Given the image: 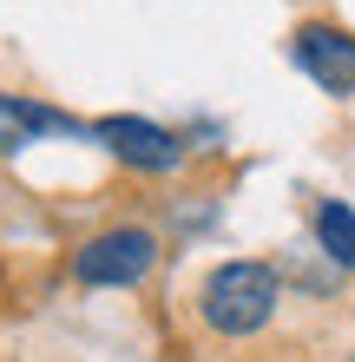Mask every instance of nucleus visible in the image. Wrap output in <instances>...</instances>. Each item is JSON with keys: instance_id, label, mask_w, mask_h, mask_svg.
I'll return each mask as SVG.
<instances>
[{"instance_id": "20e7f679", "label": "nucleus", "mask_w": 355, "mask_h": 362, "mask_svg": "<svg viewBox=\"0 0 355 362\" xmlns=\"http://www.w3.org/2000/svg\"><path fill=\"white\" fill-rule=\"evenodd\" d=\"M289 53H296V66L316 79L323 93L349 99L355 93V33L336 27V20H303L296 33H289Z\"/></svg>"}, {"instance_id": "f257e3e1", "label": "nucleus", "mask_w": 355, "mask_h": 362, "mask_svg": "<svg viewBox=\"0 0 355 362\" xmlns=\"http://www.w3.org/2000/svg\"><path fill=\"white\" fill-rule=\"evenodd\" d=\"M277 303H283V276L263 257H231V264H217L198 284V316H204V329H217V336H257V329H270Z\"/></svg>"}, {"instance_id": "7ed1b4c3", "label": "nucleus", "mask_w": 355, "mask_h": 362, "mask_svg": "<svg viewBox=\"0 0 355 362\" xmlns=\"http://www.w3.org/2000/svg\"><path fill=\"white\" fill-rule=\"evenodd\" d=\"M92 139L106 145L119 165H132V172H152V178L178 172V165H184V152H191V145H184L172 125L138 119V112H106V119H92Z\"/></svg>"}, {"instance_id": "39448f33", "label": "nucleus", "mask_w": 355, "mask_h": 362, "mask_svg": "<svg viewBox=\"0 0 355 362\" xmlns=\"http://www.w3.org/2000/svg\"><path fill=\"white\" fill-rule=\"evenodd\" d=\"M40 132H79V125H73L66 112H53V105L27 99V93H0V158L27 152Z\"/></svg>"}, {"instance_id": "f03ea898", "label": "nucleus", "mask_w": 355, "mask_h": 362, "mask_svg": "<svg viewBox=\"0 0 355 362\" xmlns=\"http://www.w3.org/2000/svg\"><path fill=\"white\" fill-rule=\"evenodd\" d=\"M158 270V230L152 224H112L73 250V284L86 290H132Z\"/></svg>"}, {"instance_id": "423d86ee", "label": "nucleus", "mask_w": 355, "mask_h": 362, "mask_svg": "<svg viewBox=\"0 0 355 362\" xmlns=\"http://www.w3.org/2000/svg\"><path fill=\"white\" fill-rule=\"evenodd\" d=\"M316 244L336 257L342 270H355V204H316Z\"/></svg>"}]
</instances>
